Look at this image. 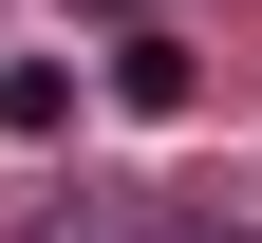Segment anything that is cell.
Segmentation results:
<instances>
[{"label":"cell","instance_id":"cell-1","mask_svg":"<svg viewBox=\"0 0 262 243\" xmlns=\"http://www.w3.org/2000/svg\"><path fill=\"white\" fill-rule=\"evenodd\" d=\"M0 131L56 150V131H75V56H0Z\"/></svg>","mask_w":262,"mask_h":243},{"label":"cell","instance_id":"cell-2","mask_svg":"<svg viewBox=\"0 0 262 243\" xmlns=\"http://www.w3.org/2000/svg\"><path fill=\"white\" fill-rule=\"evenodd\" d=\"M113 94L131 113H187V38H113Z\"/></svg>","mask_w":262,"mask_h":243},{"label":"cell","instance_id":"cell-3","mask_svg":"<svg viewBox=\"0 0 262 243\" xmlns=\"http://www.w3.org/2000/svg\"><path fill=\"white\" fill-rule=\"evenodd\" d=\"M38 243H150V225H131V206H113V187H75V206H56V225H38Z\"/></svg>","mask_w":262,"mask_h":243},{"label":"cell","instance_id":"cell-4","mask_svg":"<svg viewBox=\"0 0 262 243\" xmlns=\"http://www.w3.org/2000/svg\"><path fill=\"white\" fill-rule=\"evenodd\" d=\"M187 243H244V225H187Z\"/></svg>","mask_w":262,"mask_h":243}]
</instances>
